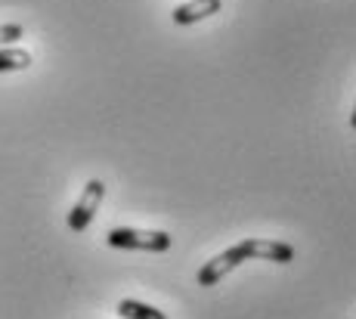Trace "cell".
<instances>
[{
  "label": "cell",
  "mask_w": 356,
  "mask_h": 319,
  "mask_svg": "<svg viewBox=\"0 0 356 319\" xmlns=\"http://www.w3.org/2000/svg\"><path fill=\"white\" fill-rule=\"evenodd\" d=\"M245 248H248V257H257V261H270V263L294 261V248L279 239H245Z\"/></svg>",
  "instance_id": "cell-4"
},
{
  "label": "cell",
  "mask_w": 356,
  "mask_h": 319,
  "mask_svg": "<svg viewBox=\"0 0 356 319\" xmlns=\"http://www.w3.org/2000/svg\"><path fill=\"white\" fill-rule=\"evenodd\" d=\"M350 127L356 131V106H353V115H350Z\"/></svg>",
  "instance_id": "cell-9"
},
{
  "label": "cell",
  "mask_w": 356,
  "mask_h": 319,
  "mask_svg": "<svg viewBox=\"0 0 356 319\" xmlns=\"http://www.w3.org/2000/svg\"><path fill=\"white\" fill-rule=\"evenodd\" d=\"M25 31H22V25H16V22H10V25H0V44H13V40H19Z\"/></svg>",
  "instance_id": "cell-8"
},
{
  "label": "cell",
  "mask_w": 356,
  "mask_h": 319,
  "mask_svg": "<svg viewBox=\"0 0 356 319\" xmlns=\"http://www.w3.org/2000/svg\"><path fill=\"white\" fill-rule=\"evenodd\" d=\"M106 242L112 248H124V251H168L170 248V236L161 233V229L118 227V229H108Z\"/></svg>",
  "instance_id": "cell-1"
},
{
  "label": "cell",
  "mask_w": 356,
  "mask_h": 319,
  "mask_svg": "<svg viewBox=\"0 0 356 319\" xmlns=\"http://www.w3.org/2000/svg\"><path fill=\"white\" fill-rule=\"evenodd\" d=\"M251 261L248 257V248H245V242H238V245H232L227 251H220V254L214 257V261H208L202 270H198V285H204V288H211V285H217L220 279H227L232 270L238 267V263Z\"/></svg>",
  "instance_id": "cell-3"
},
{
  "label": "cell",
  "mask_w": 356,
  "mask_h": 319,
  "mask_svg": "<svg viewBox=\"0 0 356 319\" xmlns=\"http://www.w3.org/2000/svg\"><path fill=\"white\" fill-rule=\"evenodd\" d=\"M223 10V0H186V3L174 6V22L177 25H195L202 19L214 16Z\"/></svg>",
  "instance_id": "cell-5"
},
{
  "label": "cell",
  "mask_w": 356,
  "mask_h": 319,
  "mask_svg": "<svg viewBox=\"0 0 356 319\" xmlns=\"http://www.w3.org/2000/svg\"><path fill=\"white\" fill-rule=\"evenodd\" d=\"M102 199H106V183L90 180L84 186V193H81V199L74 202V208L68 211V229H72V233H84V229L90 227V220L97 217Z\"/></svg>",
  "instance_id": "cell-2"
},
{
  "label": "cell",
  "mask_w": 356,
  "mask_h": 319,
  "mask_svg": "<svg viewBox=\"0 0 356 319\" xmlns=\"http://www.w3.org/2000/svg\"><path fill=\"white\" fill-rule=\"evenodd\" d=\"M31 65V53L29 50H16V47H10V50H0V72H22Z\"/></svg>",
  "instance_id": "cell-7"
},
{
  "label": "cell",
  "mask_w": 356,
  "mask_h": 319,
  "mask_svg": "<svg viewBox=\"0 0 356 319\" xmlns=\"http://www.w3.org/2000/svg\"><path fill=\"white\" fill-rule=\"evenodd\" d=\"M118 316L121 319H168L164 310H155V307H149V304L134 301V297H124V301L118 304Z\"/></svg>",
  "instance_id": "cell-6"
}]
</instances>
